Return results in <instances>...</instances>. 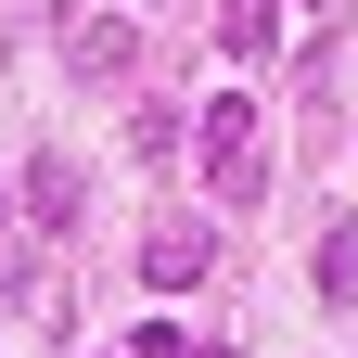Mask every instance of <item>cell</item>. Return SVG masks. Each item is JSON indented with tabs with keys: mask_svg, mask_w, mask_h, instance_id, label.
I'll return each mask as SVG.
<instances>
[{
	"mask_svg": "<svg viewBox=\"0 0 358 358\" xmlns=\"http://www.w3.org/2000/svg\"><path fill=\"white\" fill-rule=\"evenodd\" d=\"M192 154L217 179V205H256L268 192V154H256V103H243V90H217V103L192 115Z\"/></svg>",
	"mask_w": 358,
	"mask_h": 358,
	"instance_id": "obj_1",
	"label": "cell"
},
{
	"mask_svg": "<svg viewBox=\"0 0 358 358\" xmlns=\"http://www.w3.org/2000/svg\"><path fill=\"white\" fill-rule=\"evenodd\" d=\"M205 268H217V231H205V217H154V243H141V282H154V294H192Z\"/></svg>",
	"mask_w": 358,
	"mask_h": 358,
	"instance_id": "obj_2",
	"label": "cell"
},
{
	"mask_svg": "<svg viewBox=\"0 0 358 358\" xmlns=\"http://www.w3.org/2000/svg\"><path fill=\"white\" fill-rule=\"evenodd\" d=\"M128 64H141V38H128L115 13H90V26H77V77H90V90H128Z\"/></svg>",
	"mask_w": 358,
	"mask_h": 358,
	"instance_id": "obj_3",
	"label": "cell"
},
{
	"mask_svg": "<svg viewBox=\"0 0 358 358\" xmlns=\"http://www.w3.org/2000/svg\"><path fill=\"white\" fill-rule=\"evenodd\" d=\"M282 13H294V0H217V52H268V38H282Z\"/></svg>",
	"mask_w": 358,
	"mask_h": 358,
	"instance_id": "obj_4",
	"label": "cell"
},
{
	"mask_svg": "<svg viewBox=\"0 0 358 358\" xmlns=\"http://www.w3.org/2000/svg\"><path fill=\"white\" fill-rule=\"evenodd\" d=\"M26 217H38V231H64V217H77V166L38 154V166H26Z\"/></svg>",
	"mask_w": 358,
	"mask_h": 358,
	"instance_id": "obj_5",
	"label": "cell"
},
{
	"mask_svg": "<svg viewBox=\"0 0 358 358\" xmlns=\"http://www.w3.org/2000/svg\"><path fill=\"white\" fill-rule=\"evenodd\" d=\"M166 358H231V345H192V333H179V345H166Z\"/></svg>",
	"mask_w": 358,
	"mask_h": 358,
	"instance_id": "obj_6",
	"label": "cell"
},
{
	"mask_svg": "<svg viewBox=\"0 0 358 358\" xmlns=\"http://www.w3.org/2000/svg\"><path fill=\"white\" fill-rule=\"evenodd\" d=\"M294 13H333V0H294Z\"/></svg>",
	"mask_w": 358,
	"mask_h": 358,
	"instance_id": "obj_7",
	"label": "cell"
}]
</instances>
